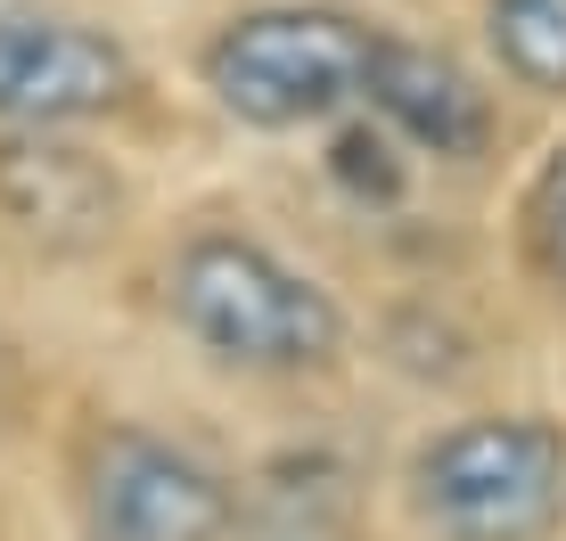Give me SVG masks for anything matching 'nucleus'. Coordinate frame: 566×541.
Returning a JSON list of instances; mask_svg holds the SVG:
<instances>
[{"instance_id": "10", "label": "nucleus", "mask_w": 566, "mask_h": 541, "mask_svg": "<svg viewBox=\"0 0 566 541\" xmlns=\"http://www.w3.org/2000/svg\"><path fill=\"white\" fill-rule=\"evenodd\" d=\"M0 402H9V344H0Z\"/></svg>"}, {"instance_id": "9", "label": "nucleus", "mask_w": 566, "mask_h": 541, "mask_svg": "<svg viewBox=\"0 0 566 541\" xmlns=\"http://www.w3.org/2000/svg\"><path fill=\"white\" fill-rule=\"evenodd\" d=\"M525 238H534V263L566 287V148L534 172V189H525Z\"/></svg>"}, {"instance_id": "1", "label": "nucleus", "mask_w": 566, "mask_h": 541, "mask_svg": "<svg viewBox=\"0 0 566 541\" xmlns=\"http://www.w3.org/2000/svg\"><path fill=\"white\" fill-rule=\"evenodd\" d=\"M172 320L230 370H321L345 337L337 304L255 238H189L172 263Z\"/></svg>"}, {"instance_id": "3", "label": "nucleus", "mask_w": 566, "mask_h": 541, "mask_svg": "<svg viewBox=\"0 0 566 541\" xmlns=\"http://www.w3.org/2000/svg\"><path fill=\"white\" fill-rule=\"evenodd\" d=\"M411 500L443 541H542L566 509V443L542 418H468L419 452Z\"/></svg>"}, {"instance_id": "11", "label": "nucleus", "mask_w": 566, "mask_h": 541, "mask_svg": "<svg viewBox=\"0 0 566 541\" xmlns=\"http://www.w3.org/2000/svg\"><path fill=\"white\" fill-rule=\"evenodd\" d=\"M91 541H99V533H91Z\"/></svg>"}, {"instance_id": "7", "label": "nucleus", "mask_w": 566, "mask_h": 541, "mask_svg": "<svg viewBox=\"0 0 566 541\" xmlns=\"http://www.w3.org/2000/svg\"><path fill=\"white\" fill-rule=\"evenodd\" d=\"M369 99L395 131H411L427 157H476L493 140V99L436 50H411V42H378L369 57Z\"/></svg>"}, {"instance_id": "5", "label": "nucleus", "mask_w": 566, "mask_h": 541, "mask_svg": "<svg viewBox=\"0 0 566 541\" xmlns=\"http://www.w3.org/2000/svg\"><path fill=\"white\" fill-rule=\"evenodd\" d=\"M124 214V181L91 157V148L57 140V124H25L0 140V222L42 255H91L115 238Z\"/></svg>"}, {"instance_id": "8", "label": "nucleus", "mask_w": 566, "mask_h": 541, "mask_svg": "<svg viewBox=\"0 0 566 541\" xmlns=\"http://www.w3.org/2000/svg\"><path fill=\"white\" fill-rule=\"evenodd\" d=\"M493 50L517 83L566 91V0H493Z\"/></svg>"}, {"instance_id": "2", "label": "nucleus", "mask_w": 566, "mask_h": 541, "mask_svg": "<svg viewBox=\"0 0 566 541\" xmlns=\"http://www.w3.org/2000/svg\"><path fill=\"white\" fill-rule=\"evenodd\" d=\"M369 57L378 33L345 9H255L206 50V83L239 124L296 131L337 115L345 99H369Z\"/></svg>"}, {"instance_id": "4", "label": "nucleus", "mask_w": 566, "mask_h": 541, "mask_svg": "<svg viewBox=\"0 0 566 541\" xmlns=\"http://www.w3.org/2000/svg\"><path fill=\"white\" fill-rule=\"evenodd\" d=\"M83 517L99 541H222L239 509L206 459L115 427L83 459Z\"/></svg>"}, {"instance_id": "6", "label": "nucleus", "mask_w": 566, "mask_h": 541, "mask_svg": "<svg viewBox=\"0 0 566 541\" xmlns=\"http://www.w3.org/2000/svg\"><path fill=\"white\" fill-rule=\"evenodd\" d=\"M132 91V57L66 17H0V124H83Z\"/></svg>"}]
</instances>
